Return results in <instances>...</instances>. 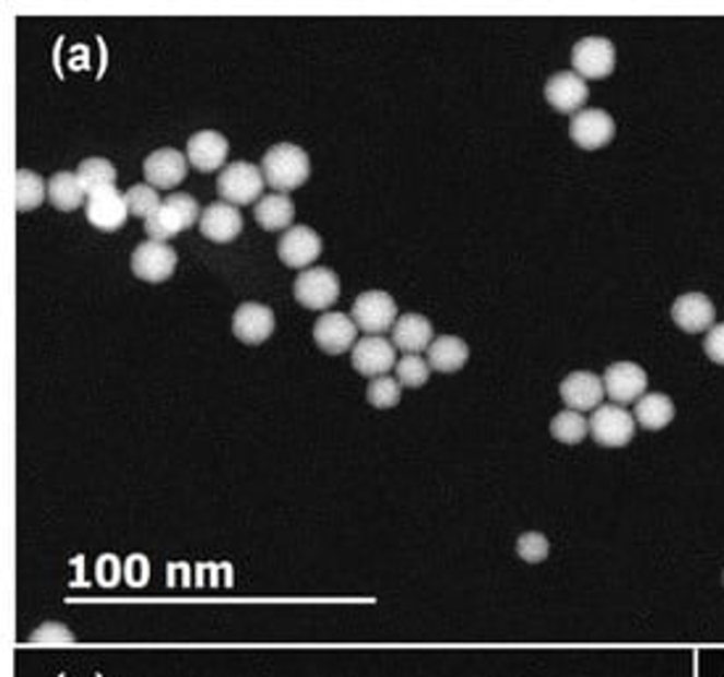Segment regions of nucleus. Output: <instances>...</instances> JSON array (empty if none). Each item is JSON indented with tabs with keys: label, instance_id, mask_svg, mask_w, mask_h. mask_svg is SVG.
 Wrapping results in <instances>:
<instances>
[{
	"label": "nucleus",
	"instance_id": "16",
	"mask_svg": "<svg viewBox=\"0 0 724 677\" xmlns=\"http://www.w3.org/2000/svg\"><path fill=\"white\" fill-rule=\"evenodd\" d=\"M274 311L264 304H242L233 317V332L246 346H261L274 332Z\"/></svg>",
	"mask_w": 724,
	"mask_h": 677
},
{
	"label": "nucleus",
	"instance_id": "1",
	"mask_svg": "<svg viewBox=\"0 0 724 677\" xmlns=\"http://www.w3.org/2000/svg\"><path fill=\"white\" fill-rule=\"evenodd\" d=\"M261 171H264L269 188L277 190V193H290V190H298L309 180L311 164L304 149L293 143H277L264 153Z\"/></svg>",
	"mask_w": 724,
	"mask_h": 677
},
{
	"label": "nucleus",
	"instance_id": "21",
	"mask_svg": "<svg viewBox=\"0 0 724 677\" xmlns=\"http://www.w3.org/2000/svg\"><path fill=\"white\" fill-rule=\"evenodd\" d=\"M229 143L227 138L214 130H203L188 140V162L198 171H216L227 162Z\"/></svg>",
	"mask_w": 724,
	"mask_h": 677
},
{
	"label": "nucleus",
	"instance_id": "8",
	"mask_svg": "<svg viewBox=\"0 0 724 677\" xmlns=\"http://www.w3.org/2000/svg\"><path fill=\"white\" fill-rule=\"evenodd\" d=\"M574 74L582 80H604L617 67V50L606 37H582L572 50Z\"/></svg>",
	"mask_w": 724,
	"mask_h": 677
},
{
	"label": "nucleus",
	"instance_id": "9",
	"mask_svg": "<svg viewBox=\"0 0 724 677\" xmlns=\"http://www.w3.org/2000/svg\"><path fill=\"white\" fill-rule=\"evenodd\" d=\"M604 391L614 404H636L645 395V388H649V375H645L643 367L632 361H614L608 364L604 377Z\"/></svg>",
	"mask_w": 724,
	"mask_h": 677
},
{
	"label": "nucleus",
	"instance_id": "11",
	"mask_svg": "<svg viewBox=\"0 0 724 677\" xmlns=\"http://www.w3.org/2000/svg\"><path fill=\"white\" fill-rule=\"evenodd\" d=\"M87 222L93 227H98L100 233H117L124 227L130 209H127V198L117 185L104 190H95L87 195Z\"/></svg>",
	"mask_w": 724,
	"mask_h": 677
},
{
	"label": "nucleus",
	"instance_id": "17",
	"mask_svg": "<svg viewBox=\"0 0 724 677\" xmlns=\"http://www.w3.org/2000/svg\"><path fill=\"white\" fill-rule=\"evenodd\" d=\"M561 401L572 412H595L604 401V380L593 372H572L561 380Z\"/></svg>",
	"mask_w": 724,
	"mask_h": 677
},
{
	"label": "nucleus",
	"instance_id": "22",
	"mask_svg": "<svg viewBox=\"0 0 724 677\" xmlns=\"http://www.w3.org/2000/svg\"><path fill=\"white\" fill-rule=\"evenodd\" d=\"M435 341L432 324L425 314H403L393 328V346L403 354H419Z\"/></svg>",
	"mask_w": 724,
	"mask_h": 677
},
{
	"label": "nucleus",
	"instance_id": "18",
	"mask_svg": "<svg viewBox=\"0 0 724 677\" xmlns=\"http://www.w3.org/2000/svg\"><path fill=\"white\" fill-rule=\"evenodd\" d=\"M201 235L211 242H233L242 233L240 209L227 201H216L203 209L201 214Z\"/></svg>",
	"mask_w": 724,
	"mask_h": 677
},
{
	"label": "nucleus",
	"instance_id": "34",
	"mask_svg": "<svg viewBox=\"0 0 724 677\" xmlns=\"http://www.w3.org/2000/svg\"><path fill=\"white\" fill-rule=\"evenodd\" d=\"M517 554L522 557L524 561H530V565H537V561L548 559L550 554V543L543 533H524L519 535L517 541Z\"/></svg>",
	"mask_w": 724,
	"mask_h": 677
},
{
	"label": "nucleus",
	"instance_id": "31",
	"mask_svg": "<svg viewBox=\"0 0 724 677\" xmlns=\"http://www.w3.org/2000/svg\"><path fill=\"white\" fill-rule=\"evenodd\" d=\"M395 380L401 388H422L429 380V364L419 354H406L395 364Z\"/></svg>",
	"mask_w": 724,
	"mask_h": 677
},
{
	"label": "nucleus",
	"instance_id": "3",
	"mask_svg": "<svg viewBox=\"0 0 724 677\" xmlns=\"http://www.w3.org/2000/svg\"><path fill=\"white\" fill-rule=\"evenodd\" d=\"M264 171L251 162H235L227 164L219 171V182H216V190L227 203L233 206H248L253 203L256 198L261 195L264 190Z\"/></svg>",
	"mask_w": 724,
	"mask_h": 677
},
{
	"label": "nucleus",
	"instance_id": "2",
	"mask_svg": "<svg viewBox=\"0 0 724 677\" xmlns=\"http://www.w3.org/2000/svg\"><path fill=\"white\" fill-rule=\"evenodd\" d=\"M203 211L198 209V201L188 193H171L164 198V203L158 206L156 214H151L145 219V233L151 240L169 242L177 238L179 233L190 229L195 222H201Z\"/></svg>",
	"mask_w": 724,
	"mask_h": 677
},
{
	"label": "nucleus",
	"instance_id": "20",
	"mask_svg": "<svg viewBox=\"0 0 724 677\" xmlns=\"http://www.w3.org/2000/svg\"><path fill=\"white\" fill-rule=\"evenodd\" d=\"M587 95V82L574 72H556L546 82V100L561 114H580Z\"/></svg>",
	"mask_w": 724,
	"mask_h": 677
},
{
	"label": "nucleus",
	"instance_id": "30",
	"mask_svg": "<svg viewBox=\"0 0 724 677\" xmlns=\"http://www.w3.org/2000/svg\"><path fill=\"white\" fill-rule=\"evenodd\" d=\"M127 198V209H130L132 216H143V219H149L151 214H156L158 206H162V198H158L156 188H151V185H132L130 190L124 193Z\"/></svg>",
	"mask_w": 724,
	"mask_h": 677
},
{
	"label": "nucleus",
	"instance_id": "25",
	"mask_svg": "<svg viewBox=\"0 0 724 677\" xmlns=\"http://www.w3.org/2000/svg\"><path fill=\"white\" fill-rule=\"evenodd\" d=\"M636 419L643 430H664L675 419V401L664 393H645L636 404Z\"/></svg>",
	"mask_w": 724,
	"mask_h": 677
},
{
	"label": "nucleus",
	"instance_id": "19",
	"mask_svg": "<svg viewBox=\"0 0 724 677\" xmlns=\"http://www.w3.org/2000/svg\"><path fill=\"white\" fill-rule=\"evenodd\" d=\"M672 319H675V324L683 332L696 335V332L714 328L716 309L711 298L703 296V293H685V296L672 304Z\"/></svg>",
	"mask_w": 724,
	"mask_h": 677
},
{
	"label": "nucleus",
	"instance_id": "6",
	"mask_svg": "<svg viewBox=\"0 0 724 677\" xmlns=\"http://www.w3.org/2000/svg\"><path fill=\"white\" fill-rule=\"evenodd\" d=\"M587 425H591L595 443L606 446V449H621V446L630 443L636 438L638 427L636 417L617 404H604L595 408Z\"/></svg>",
	"mask_w": 724,
	"mask_h": 677
},
{
	"label": "nucleus",
	"instance_id": "32",
	"mask_svg": "<svg viewBox=\"0 0 724 677\" xmlns=\"http://www.w3.org/2000/svg\"><path fill=\"white\" fill-rule=\"evenodd\" d=\"M367 401L375 408H393L401 404V382L393 377H377L369 382L367 388Z\"/></svg>",
	"mask_w": 724,
	"mask_h": 677
},
{
	"label": "nucleus",
	"instance_id": "33",
	"mask_svg": "<svg viewBox=\"0 0 724 677\" xmlns=\"http://www.w3.org/2000/svg\"><path fill=\"white\" fill-rule=\"evenodd\" d=\"M74 632L61 622H45L29 636L32 646H74Z\"/></svg>",
	"mask_w": 724,
	"mask_h": 677
},
{
	"label": "nucleus",
	"instance_id": "13",
	"mask_svg": "<svg viewBox=\"0 0 724 677\" xmlns=\"http://www.w3.org/2000/svg\"><path fill=\"white\" fill-rule=\"evenodd\" d=\"M351 361H354V369L358 375L371 377V380L384 377L399 364V359H395V346L380 335H367L364 341H358L354 346V354H351Z\"/></svg>",
	"mask_w": 724,
	"mask_h": 677
},
{
	"label": "nucleus",
	"instance_id": "4",
	"mask_svg": "<svg viewBox=\"0 0 724 677\" xmlns=\"http://www.w3.org/2000/svg\"><path fill=\"white\" fill-rule=\"evenodd\" d=\"M351 319H354L356 328L367 332V335H382V332L395 328V322H399V306H395L390 293L367 290L354 301Z\"/></svg>",
	"mask_w": 724,
	"mask_h": 677
},
{
	"label": "nucleus",
	"instance_id": "24",
	"mask_svg": "<svg viewBox=\"0 0 724 677\" xmlns=\"http://www.w3.org/2000/svg\"><path fill=\"white\" fill-rule=\"evenodd\" d=\"M293 219H296V203L285 193L264 195L256 206V222L266 229V233H282L290 229Z\"/></svg>",
	"mask_w": 724,
	"mask_h": 677
},
{
	"label": "nucleus",
	"instance_id": "35",
	"mask_svg": "<svg viewBox=\"0 0 724 677\" xmlns=\"http://www.w3.org/2000/svg\"><path fill=\"white\" fill-rule=\"evenodd\" d=\"M703 351L714 364H722L724 367V324H714L709 330L707 341H703Z\"/></svg>",
	"mask_w": 724,
	"mask_h": 677
},
{
	"label": "nucleus",
	"instance_id": "5",
	"mask_svg": "<svg viewBox=\"0 0 724 677\" xmlns=\"http://www.w3.org/2000/svg\"><path fill=\"white\" fill-rule=\"evenodd\" d=\"M293 293H296L298 304L306 306V309L324 311L341 298V280L327 266H311V270L300 272V277H296Z\"/></svg>",
	"mask_w": 724,
	"mask_h": 677
},
{
	"label": "nucleus",
	"instance_id": "7",
	"mask_svg": "<svg viewBox=\"0 0 724 677\" xmlns=\"http://www.w3.org/2000/svg\"><path fill=\"white\" fill-rule=\"evenodd\" d=\"M614 135H617V121L604 108H582L580 114H574L572 124H569V138L582 151L604 149V145L612 143Z\"/></svg>",
	"mask_w": 724,
	"mask_h": 677
},
{
	"label": "nucleus",
	"instance_id": "12",
	"mask_svg": "<svg viewBox=\"0 0 724 677\" xmlns=\"http://www.w3.org/2000/svg\"><path fill=\"white\" fill-rule=\"evenodd\" d=\"M356 335L358 328L351 317L341 314V311H330V314H322L313 324V341L317 346L330 356H341L348 348L356 346Z\"/></svg>",
	"mask_w": 724,
	"mask_h": 677
},
{
	"label": "nucleus",
	"instance_id": "27",
	"mask_svg": "<svg viewBox=\"0 0 724 677\" xmlns=\"http://www.w3.org/2000/svg\"><path fill=\"white\" fill-rule=\"evenodd\" d=\"M76 177H80L82 188H85V193H95V190H104V188H111V185H117V169H114V164L108 162V158H85L80 166H76Z\"/></svg>",
	"mask_w": 724,
	"mask_h": 677
},
{
	"label": "nucleus",
	"instance_id": "28",
	"mask_svg": "<svg viewBox=\"0 0 724 677\" xmlns=\"http://www.w3.org/2000/svg\"><path fill=\"white\" fill-rule=\"evenodd\" d=\"M48 198V182L29 169L16 171V209L22 214L35 211Z\"/></svg>",
	"mask_w": 724,
	"mask_h": 677
},
{
	"label": "nucleus",
	"instance_id": "26",
	"mask_svg": "<svg viewBox=\"0 0 724 677\" xmlns=\"http://www.w3.org/2000/svg\"><path fill=\"white\" fill-rule=\"evenodd\" d=\"M48 198L59 211H74L85 203L87 193L76 171H56L48 180Z\"/></svg>",
	"mask_w": 724,
	"mask_h": 677
},
{
	"label": "nucleus",
	"instance_id": "10",
	"mask_svg": "<svg viewBox=\"0 0 724 677\" xmlns=\"http://www.w3.org/2000/svg\"><path fill=\"white\" fill-rule=\"evenodd\" d=\"M177 270V251L169 242L145 240L134 248L132 272L145 283H166Z\"/></svg>",
	"mask_w": 724,
	"mask_h": 677
},
{
	"label": "nucleus",
	"instance_id": "15",
	"mask_svg": "<svg viewBox=\"0 0 724 677\" xmlns=\"http://www.w3.org/2000/svg\"><path fill=\"white\" fill-rule=\"evenodd\" d=\"M277 253L282 264H287L290 270H304V266L313 264V261L319 259V253H322V238H319L311 227H290L282 235Z\"/></svg>",
	"mask_w": 724,
	"mask_h": 677
},
{
	"label": "nucleus",
	"instance_id": "29",
	"mask_svg": "<svg viewBox=\"0 0 724 677\" xmlns=\"http://www.w3.org/2000/svg\"><path fill=\"white\" fill-rule=\"evenodd\" d=\"M587 430H591L587 419L582 417L580 412H572V408H563V412H559L554 419H550V436H554L563 446L582 443L587 436Z\"/></svg>",
	"mask_w": 724,
	"mask_h": 677
},
{
	"label": "nucleus",
	"instance_id": "14",
	"mask_svg": "<svg viewBox=\"0 0 724 677\" xmlns=\"http://www.w3.org/2000/svg\"><path fill=\"white\" fill-rule=\"evenodd\" d=\"M188 156L175 149H158L153 151L143 162V175L151 188L156 190H171L188 177Z\"/></svg>",
	"mask_w": 724,
	"mask_h": 677
},
{
	"label": "nucleus",
	"instance_id": "23",
	"mask_svg": "<svg viewBox=\"0 0 724 677\" xmlns=\"http://www.w3.org/2000/svg\"><path fill=\"white\" fill-rule=\"evenodd\" d=\"M429 369L435 372H459L470 361V346L456 335H440L427 348Z\"/></svg>",
	"mask_w": 724,
	"mask_h": 677
}]
</instances>
